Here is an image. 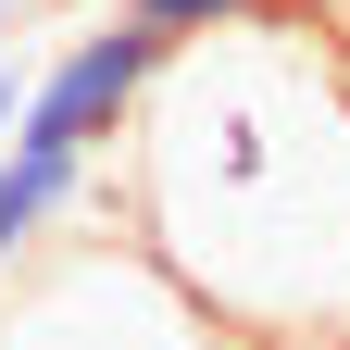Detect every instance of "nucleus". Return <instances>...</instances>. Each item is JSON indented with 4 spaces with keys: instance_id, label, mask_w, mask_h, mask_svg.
<instances>
[{
    "instance_id": "1",
    "label": "nucleus",
    "mask_w": 350,
    "mask_h": 350,
    "mask_svg": "<svg viewBox=\"0 0 350 350\" xmlns=\"http://www.w3.org/2000/svg\"><path fill=\"white\" fill-rule=\"evenodd\" d=\"M238 350H350V51L275 0L163 63L113 213Z\"/></svg>"
},
{
    "instance_id": "5",
    "label": "nucleus",
    "mask_w": 350,
    "mask_h": 350,
    "mask_svg": "<svg viewBox=\"0 0 350 350\" xmlns=\"http://www.w3.org/2000/svg\"><path fill=\"white\" fill-rule=\"evenodd\" d=\"M25 13H38V0H0V51H13V38H25Z\"/></svg>"
},
{
    "instance_id": "4",
    "label": "nucleus",
    "mask_w": 350,
    "mask_h": 350,
    "mask_svg": "<svg viewBox=\"0 0 350 350\" xmlns=\"http://www.w3.org/2000/svg\"><path fill=\"white\" fill-rule=\"evenodd\" d=\"M13 113H25V63L0 51V150H13Z\"/></svg>"
},
{
    "instance_id": "2",
    "label": "nucleus",
    "mask_w": 350,
    "mask_h": 350,
    "mask_svg": "<svg viewBox=\"0 0 350 350\" xmlns=\"http://www.w3.org/2000/svg\"><path fill=\"white\" fill-rule=\"evenodd\" d=\"M0 350H238L125 226H63L0 288Z\"/></svg>"
},
{
    "instance_id": "3",
    "label": "nucleus",
    "mask_w": 350,
    "mask_h": 350,
    "mask_svg": "<svg viewBox=\"0 0 350 350\" xmlns=\"http://www.w3.org/2000/svg\"><path fill=\"white\" fill-rule=\"evenodd\" d=\"M163 63H175V38H150L138 13H88L51 63H25L13 138L25 150H75V163H113L125 125H138V100L163 88Z\"/></svg>"
}]
</instances>
